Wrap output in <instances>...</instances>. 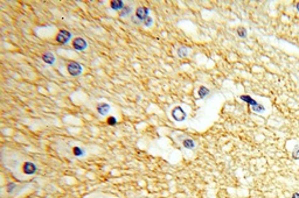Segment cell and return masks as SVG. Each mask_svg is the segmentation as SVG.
I'll return each mask as SVG.
<instances>
[{
  "label": "cell",
  "instance_id": "cell-17",
  "mask_svg": "<svg viewBox=\"0 0 299 198\" xmlns=\"http://www.w3.org/2000/svg\"><path fill=\"white\" fill-rule=\"evenodd\" d=\"M106 122H108L110 126H115V125H117V119L115 118V117H109L108 120H106Z\"/></svg>",
  "mask_w": 299,
  "mask_h": 198
},
{
  "label": "cell",
  "instance_id": "cell-3",
  "mask_svg": "<svg viewBox=\"0 0 299 198\" xmlns=\"http://www.w3.org/2000/svg\"><path fill=\"white\" fill-rule=\"evenodd\" d=\"M70 39H71V33L66 29H61L58 32V34L56 35V41L60 44H67L70 41Z\"/></svg>",
  "mask_w": 299,
  "mask_h": 198
},
{
  "label": "cell",
  "instance_id": "cell-14",
  "mask_svg": "<svg viewBox=\"0 0 299 198\" xmlns=\"http://www.w3.org/2000/svg\"><path fill=\"white\" fill-rule=\"evenodd\" d=\"M188 48H186V47H181V48L178 49V56L179 57L183 58L185 56H187L188 55Z\"/></svg>",
  "mask_w": 299,
  "mask_h": 198
},
{
  "label": "cell",
  "instance_id": "cell-12",
  "mask_svg": "<svg viewBox=\"0 0 299 198\" xmlns=\"http://www.w3.org/2000/svg\"><path fill=\"white\" fill-rule=\"evenodd\" d=\"M72 154L75 155V156H77V157H82V156H84L85 155V152H84V149H82L81 147H74L72 148Z\"/></svg>",
  "mask_w": 299,
  "mask_h": 198
},
{
  "label": "cell",
  "instance_id": "cell-8",
  "mask_svg": "<svg viewBox=\"0 0 299 198\" xmlns=\"http://www.w3.org/2000/svg\"><path fill=\"white\" fill-rule=\"evenodd\" d=\"M110 111V105L106 104V103H101L97 105V112L99 114H106L108 112Z\"/></svg>",
  "mask_w": 299,
  "mask_h": 198
},
{
  "label": "cell",
  "instance_id": "cell-22",
  "mask_svg": "<svg viewBox=\"0 0 299 198\" xmlns=\"http://www.w3.org/2000/svg\"><path fill=\"white\" fill-rule=\"evenodd\" d=\"M296 7H297V10H298V12H299V2L297 4V6H296Z\"/></svg>",
  "mask_w": 299,
  "mask_h": 198
},
{
  "label": "cell",
  "instance_id": "cell-19",
  "mask_svg": "<svg viewBox=\"0 0 299 198\" xmlns=\"http://www.w3.org/2000/svg\"><path fill=\"white\" fill-rule=\"evenodd\" d=\"M252 108V111L254 112H257V113H262V112H264V107L262 106L260 104H258L257 106H255V107H251Z\"/></svg>",
  "mask_w": 299,
  "mask_h": 198
},
{
  "label": "cell",
  "instance_id": "cell-15",
  "mask_svg": "<svg viewBox=\"0 0 299 198\" xmlns=\"http://www.w3.org/2000/svg\"><path fill=\"white\" fill-rule=\"evenodd\" d=\"M208 93H209V90H208L207 87L200 86V89H199V96H200V98H205Z\"/></svg>",
  "mask_w": 299,
  "mask_h": 198
},
{
  "label": "cell",
  "instance_id": "cell-5",
  "mask_svg": "<svg viewBox=\"0 0 299 198\" xmlns=\"http://www.w3.org/2000/svg\"><path fill=\"white\" fill-rule=\"evenodd\" d=\"M72 47L78 51H83L84 49H87L88 43L83 37H75L72 40Z\"/></svg>",
  "mask_w": 299,
  "mask_h": 198
},
{
  "label": "cell",
  "instance_id": "cell-21",
  "mask_svg": "<svg viewBox=\"0 0 299 198\" xmlns=\"http://www.w3.org/2000/svg\"><path fill=\"white\" fill-rule=\"evenodd\" d=\"M292 198H299V193L298 192H294L293 195H292Z\"/></svg>",
  "mask_w": 299,
  "mask_h": 198
},
{
  "label": "cell",
  "instance_id": "cell-2",
  "mask_svg": "<svg viewBox=\"0 0 299 198\" xmlns=\"http://www.w3.org/2000/svg\"><path fill=\"white\" fill-rule=\"evenodd\" d=\"M67 70H68V73H69V75H71V76H75V77H76V76H80V75L82 73L83 68H82V65L77 62H69L67 65Z\"/></svg>",
  "mask_w": 299,
  "mask_h": 198
},
{
  "label": "cell",
  "instance_id": "cell-1",
  "mask_svg": "<svg viewBox=\"0 0 299 198\" xmlns=\"http://www.w3.org/2000/svg\"><path fill=\"white\" fill-rule=\"evenodd\" d=\"M150 14V10L145 6H140L138 7L135 12V15L131 18V21L133 22L135 24H143L145 20L149 18Z\"/></svg>",
  "mask_w": 299,
  "mask_h": 198
},
{
  "label": "cell",
  "instance_id": "cell-10",
  "mask_svg": "<svg viewBox=\"0 0 299 198\" xmlns=\"http://www.w3.org/2000/svg\"><path fill=\"white\" fill-rule=\"evenodd\" d=\"M240 99H241V100H243V102L248 103V104H249L251 107H255V106H257V105H258V103L256 102L255 99H252L250 96H246V95H244V96L240 97Z\"/></svg>",
  "mask_w": 299,
  "mask_h": 198
},
{
  "label": "cell",
  "instance_id": "cell-9",
  "mask_svg": "<svg viewBox=\"0 0 299 198\" xmlns=\"http://www.w3.org/2000/svg\"><path fill=\"white\" fill-rule=\"evenodd\" d=\"M124 6L125 5H124V2L122 0H112L110 2V7L115 11H122Z\"/></svg>",
  "mask_w": 299,
  "mask_h": 198
},
{
  "label": "cell",
  "instance_id": "cell-16",
  "mask_svg": "<svg viewBox=\"0 0 299 198\" xmlns=\"http://www.w3.org/2000/svg\"><path fill=\"white\" fill-rule=\"evenodd\" d=\"M236 32H237V35H238L240 37H246V28H243V27H238Z\"/></svg>",
  "mask_w": 299,
  "mask_h": 198
},
{
  "label": "cell",
  "instance_id": "cell-13",
  "mask_svg": "<svg viewBox=\"0 0 299 198\" xmlns=\"http://www.w3.org/2000/svg\"><path fill=\"white\" fill-rule=\"evenodd\" d=\"M182 145L185 148H187V149H193L194 147H195V142H194L192 139H185V140L182 141Z\"/></svg>",
  "mask_w": 299,
  "mask_h": 198
},
{
  "label": "cell",
  "instance_id": "cell-18",
  "mask_svg": "<svg viewBox=\"0 0 299 198\" xmlns=\"http://www.w3.org/2000/svg\"><path fill=\"white\" fill-rule=\"evenodd\" d=\"M143 24H144L145 27H147V28H149V27H151V26L153 24V20H152V18H151V16H149V18H147V19H146L144 22H143Z\"/></svg>",
  "mask_w": 299,
  "mask_h": 198
},
{
  "label": "cell",
  "instance_id": "cell-4",
  "mask_svg": "<svg viewBox=\"0 0 299 198\" xmlns=\"http://www.w3.org/2000/svg\"><path fill=\"white\" fill-rule=\"evenodd\" d=\"M172 118H173L175 121H183L185 119H186V117H187V114H186V112L183 111V108L181 106H177L174 107L173 110H172Z\"/></svg>",
  "mask_w": 299,
  "mask_h": 198
},
{
  "label": "cell",
  "instance_id": "cell-11",
  "mask_svg": "<svg viewBox=\"0 0 299 198\" xmlns=\"http://www.w3.org/2000/svg\"><path fill=\"white\" fill-rule=\"evenodd\" d=\"M131 12H132V6L125 5L123 7V10L119 12V16H121V18H125V16L131 14Z\"/></svg>",
  "mask_w": 299,
  "mask_h": 198
},
{
  "label": "cell",
  "instance_id": "cell-7",
  "mask_svg": "<svg viewBox=\"0 0 299 198\" xmlns=\"http://www.w3.org/2000/svg\"><path fill=\"white\" fill-rule=\"evenodd\" d=\"M42 59H44V62L47 63V64H54L55 61H56L55 56H54L52 53H49V51H47V53H44V55H42Z\"/></svg>",
  "mask_w": 299,
  "mask_h": 198
},
{
  "label": "cell",
  "instance_id": "cell-6",
  "mask_svg": "<svg viewBox=\"0 0 299 198\" xmlns=\"http://www.w3.org/2000/svg\"><path fill=\"white\" fill-rule=\"evenodd\" d=\"M22 170L25 174L27 175H33L36 173V165L33 162H25L22 165Z\"/></svg>",
  "mask_w": 299,
  "mask_h": 198
},
{
  "label": "cell",
  "instance_id": "cell-20",
  "mask_svg": "<svg viewBox=\"0 0 299 198\" xmlns=\"http://www.w3.org/2000/svg\"><path fill=\"white\" fill-rule=\"evenodd\" d=\"M292 157L294 160H299V146H297L292 152Z\"/></svg>",
  "mask_w": 299,
  "mask_h": 198
}]
</instances>
